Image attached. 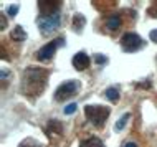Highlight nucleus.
<instances>
[{
  "instance_id": "f257e3e1",
  "label": "nucleus",
  "mask_w": 157,
  "mask_h": 147,
  "mask_svg": "<svg viewBox=\"0 0 157 147\" xmlns=\"http://www.w3.org/2000/svg\"><path fill=\"white\" fill-rule=\"evenodd\" d=\"M48 79V71L43 68H27L22 79V91L28 98H36L45 89V83Z\"/></svg>"
},
{
  "instance_id": "f03ea898",
  "label": "nucleus",
  "mask_w": 157,
  "mask_h": 147,
  "mask_svg": "<svg viewBox=\"0 0 157 147\" xmlns=\"http://www.w3.org/2000/svg\"><path fill=\"white\" fill-rule=\"evenodd\" d=\"M84 114H86L88 121L93 126L103 127L106 119L109 117V107H106V106H86L84 107Z\"/></svg>"
},
{
  "instance_id": "7ed1b4c3",
  "label": "nucleus",
  "mask_w": 157,
  "mask_h": 147,
  "mask_svg": "<svg viewBox=\"0 0 157 147\" xmlns=\"http://www.w3.org/2000/svg\"><path fill=\"white\" fill-rule=\"evenodd\" d=\"M121 48H122V51H126V53H136L141 48H144V40L137 35V33L127 32L121 38Z\"/></svg>"
},
{
  "instance_id": "20e7f679",
  "label": "nucleus",
  "mask_w": 157,
  "mask_h": 147,
  "mask_svg": "<svg viewBox=\"0 0 157 147\" xmlns=\"http://www.w3.org/2000/svg\"><path fill=\"white\" fill-rule=\"evenodd\" d=\"M81 89V83L79 81H65L63 85L56 89V93H55V99L56 101H65L68 98H71V96H75L78 91Z\"/></svg>"
},
{
  "instance_id": "39448f33",
  "label": "nucleus",
  "mask_w": 157,
  "mask_h": 147,
  "mask_svg": "<svg viewBox=\"0 0 157 147\" xmlns=\"http://www.w3.org/2000/svg\"><path fill=\"white\" fill-rule=\"evenodd\" d=\"M36 23H38V28L41 30V33L46 35V33H52V32H55L58 27H60L61 15L55 13V15H50V17H38Z\"/></svg>"
},
{
  "instance_id": "423d86ee",
  "label": "nucleus",
  "mask_w": 157,
  "mask_h": 147,
  "mask_svg": "<svg viewBox=\"0 0 157 147\" xmlns=\"http://www.w3.org/2000/svg\"><path fill=\"white\" fill-rule=\"evenodd\" d=\"M60 45H65V38H56V40H53V41H50V43H46L45 47H41L36 51V58L40 61L52 60V58L55 56V53H56V48L60 47Z\"/></svg>"
},
{
  "instance_id": "0eeeda50",
  "label": "nucleus",
  "mask_w": 157,
  "mask_h": 147,
  "mask_svg": "<svg viewBox=\"0 0 157 147\" xmlns=\"http://www.w3.org/2000/svg\"><path fill=\"white\" fill-rule=\"evenodd\" d=\"M61 2H38V10H40V17H50L55 13H60Z\"/></svg>"
},
{
  "instance_id": "6e6552de",
  "label": "nucleus",
  "mask_w": 157,
  "mask_h": 147,
  "mask_svg": "<svg viewBox=\"0 0 157 147\" xmlns=\"http://www.w3.org/2000/svg\"><path fill=\"white\" fill-rule=\"evenodd\" d=\"M88 65H90V56H88L84 51H79V53H76L75 56H73V66L78 71L86 70Z\"/></svg>"
},
{
  "instance_id": "1a4fd4ad",
  "label": "nucleus",
  "mask_w": 157,
  "mask_h": 147,
  "mask_svg": "<svg viewBox=\"0 0 157 147\" xmlns=\"http://www.w3.org/2000/svg\"><path fill=\"white\" fill-rule=\"evenodd\" d=\"M10 38L13 40V41H23V40H27V32H25V28L23 27H15L13 30L10 32Z\"/></svg>"
},
{
  "instance_id": "9d476101",
  "label": "nucleus",
  "mask_w": 157,
  "mask_h": 147,
  "mask_svg": "<svg viewBox=\"0 0 157 147\" xmlns=\"http://www.w3.org/2000/svg\"><path fill=\"white\" fill-rule=\"evenodd\" d=\"M79 147H104V144L99 137L93 136V137H88V139H83L79 142Z\"/></svg>"
},
{
  "instance_id": "9b49d317",
  "label": "nucleus",
  "mask_w": 157,
  "mask_h": 147,
  "mask_svg": "<svg viewBox=\"0 0 157 147\" xmlns=\"http://www.w3.org/2000/svg\"><path fill=\"white\" fill-rule=\"evenodd\" d=\"M119 27H121V18L117 15H111L108 18V22H106V28H108L109 32H116Z\"/></svg>"
},
{
  "instance_id": "f8f14e48",
  "label": "nucleus",
  "mask_w": 157,
  "mask_h": 147,
  "mask_svg": "<svg viewBox=\"0 0 157 147\" xmlns=\"http://www.w3.org/2000/svg\"><path fill=\"white\" fill-rule=\"evenodd\" d=\"M104 96L111 101V103H117V101H119V89L111 86V88H108V89L104 91Z\"/></svg>"
},
{
  "instance_id": "ddd939ff",
  "label": "nucleus",
  "mask_w": 157,
  "mask_h": 147,
  "mask_svg": "<svg viewBox=\"0 0 157 147\" xmlns=\"http://www.w3.org/2000/svg\"><path fill=\"white\" fill-rule=\"evenodd\" d=\"M84 23H86V18H84L81 13H76V15L73 17V27H75V30L78 32V33H81Z\"/></svg>"
},
{
  "instance_id": "4468645a",
  "label": "nucleus",
  "mask_w": 157,
  "mask_h": 147,
  "mask_svg": "<svg viewBox=\"0 0 157 147\" xmlns=\"http://www.w3.org/2000/svg\"><path fill=\"white\" fill-rule=\"evenodd\" d=\"M63 132V126L58 123V121H50L48 123V134L53 136V134H61Z\"/></svg>"
},
{
  "instance_id": "2eb2a0df",
  "label": "nucleus",
  "mask_w": 157,
  "mask_h": 147,
  "mask_svg": "<svg viewBox=\"0 0 157 147\" xmlns=\"http://www.w3.org/2000/svg\"><path fill=\"white\" fill-rule=\"evenodd\" d=\"M129 112H126V114H122L121 117H119V121H117V123H116V126H114V129H116V131L117 132H119V131H122V129H124V126L127 124V121H129Z\"/></svg>"
},
{
  "instance_id": "dca6fc26",
  "label": "nucleus",
  "mask_w": 157,
  "mask_h": 147,
  "mask_svg": "<svg viewBox=\"0 0 157 147\" xmlns=\"http://www.w3.org/2000/svg\"><path fill=\"white\" fill-rule=\"evenodd\" d=\"M18 147H40V142L35 141V139H32V137H28V139H25Z\"/></svg>"
},
{
  "instance_id": "f3484780",
  "label": "nucleus",
  "mask_w": 157,
  "mask_h": 147,
  "mask_svg": "<svg viewBox=\"0 0 157 147\" xmlns=\"http://www.w3.org/2000/svg\"><path fill=\"white\" fill-rule=\"evenodd\" d=\"M75 111H76V103H71V104H68V106L65 107V114H66V116L73 114Z\"/></svg>"
},
{
  "instance_id": "a211bd4d",
  "label": "nucleus",
  "mask_w": 157,
  "mask_h": 147,
  "mask_svg": "<svg viewBox=\"0 0 157 147\" xmlns=\"http://www.w3.org/2000/svg\"><path fill=\"white\" fill-rule=\"evenodd\" d=\"M94 60L98 65H106L108 63V58L104 56V55H94Z\"/></svg>"
},
{
  "instance_id": "6ab92c4d",
  "label": "nucleus",
  "mask_w": 157,
  "mask_h": 147,
  "mask_svg": "<svg viewBox=\"0 0 157 147\" xmlns=\"http://www.w3.org/2000/svg\"><path fill=\"white\" fill-rule=\"evenodd\" d=\"M17 12H18V7H17V5H12V7H8L7 13L10 15V17H15V15H17Z\"/></svg>"
},
{
  "instance_id": "aec40b11",
  "label": "nucleus",
  "mask_w": 157,
  "mask_h": 147,
  "mask_svg": "<svg viewBox=\"0 0 157 147\" xmlns=\"http://www.w3.org/2000/svg\"><path fill=\"white\" fill-rule=\"evenodd\" d=\"M149 36H151V40L154 41V43H157V30H152Z\"/></svg>"
},
{
  "instance_id": "412c9836",
  "label": "nucleus",
  "mask_w": 157,
  "mask_h": 147,
  "mask_svg": "<svg viewBox=\"0 0 157 147\" xmlns=\"http://www.w3.org/2000/svg\"><path fill=\"white\" fill-rule=\"evenodd\" d=\"M124 147H137V144H136V142H127Z\"/></svg>"
},
{
  "instance_id": "4be33fe9",
  "label": "nucleus",
  "mask_w": 157,
  "mask_h": 147,
  "mask_svg": "<svg viewBox=\"0 0 157 147\" xmlns=\"http://www.w3.org/2000/svg\"><path fill=\"white\" fill-rule=\"evenodd\" d=\"M5 28V17H2V30Z\"/></svg>"
}]
</instances>
